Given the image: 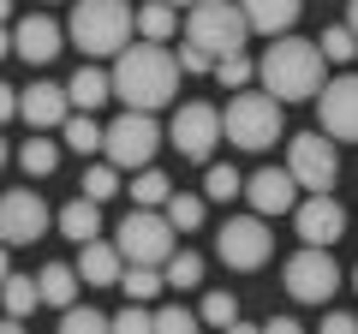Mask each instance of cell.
Listing matches in <instances>:
<instances>
[{
    "instance_id": "cell-1",
    "label": "cell",
    "mask_w": 358,
    "mask_h": 334,
    "mask_svg": "<svg viewBox=\"0 0 358 334\" xmlns=\"http://www.w3.org/2000/svg\"><path fill=\"white\" fill-rule=\"evenodd\" d=\"M179 72H185L179 54L143 36L138 48H120V54H114V96H120L126 108H150V114H155V108L173 102Z\"/></svg>"
},
{
    "instance_id": "cell-2",
    "label": "cell",
    "mask_w": 358,
    "mask_h": 334,
    "mask_svg": "<svg viewBox=\"0 0 358 334\" xmlns=\"http://www.w3.org/2000/svg\"><path fill=\"white\" fill-rule=\"evenodd\" d=\"M322 42H305V36H268L263 60H257V78H263V90H275L281 102H317L322 96Z\"/></svg>"
},
{
    "instance_id": "cell-3",
    "label": "cell",
    "mask_w": 358,
    "mask_h": 334,
    "mask_svg": "<svg viewBox=\"0 0 358 334\" xmlns=\"http://www.w3.org/2000/svg\"><path fill=\"white\" fill-rule=\"evenodd\" d=\"M131 24H138V13L126 0H72L66 36H72V48H84V60H114L131 42Z\"/></svg>"
},
{
    "instance_id": "cell-4",
    "label": "cell",
    "mask_w": 358,
    "mask_h": 334,
    "mask_svg": "<svg viewBox=\"0 0 358 334\" xmlns=\"http://www.w3.org/2000/svg\"><path fill=\"white\" fill-rule=\"evenodd\" d=\"M227 143L233 150H251V155H263L268 143L281 138V119H287V102L275 90H233V102H227Z\"/></svg>"
},
{
    "instance_id": "cell-5",
    "label": "cell",
    "mask_w": 358,
    "mask_h": 334,
    "mask_svg": "<svg viewBox=\"0 0 358 334\" xmlns=\"http://www.w3.org/2000/svg\"><path fill=\"white\" fill-rule=\"evenodd\" d=\"M185 36L203 42L209 54H239L245 36H251V18H245L239 0H197V6H185Z\"/></svg>"
},
{
    "instance_id": "cell-6",
    "label": "cell",
    "mask_w": 358,
    "mask_h": 334,
    "mask_svg": "<svg viewBox=\"0 0 358 334\" xmlns=\"http://www.w3.org/2000/svg\"><path fill=\"white\" fill-rule=\"evenodd\" d=\"M281 281H287V298L293 305H329L341 293V263L329 257V245H299L293 257H287Z\"/></svg>"
},
{
    "instance_id": "cell-7",
    "label": "cell",
    "mask_w": 358,
    "mask_h": 334,
    "mask_svg": "<svg viewBox=\"0 0 358 334\" xmlns=\"http://www.w3.org/2000/svg\"><path fill=\"white\" fill-rule=\"evenodd\" d=\"M215 257L227 263V269H239V275H251V269H263L268 257H275V233H268V215H227L221 221V233H215Z\"/></svg>"
},
{
    "instance_id": "cell-8",
    "label": "cell",
    "mask_w": 358,
    "mask_h": 334,
    "mask_svg": "<svg viewBox=\"0 0 358 334\" xmlns=\"http://www.w3.org/2000/svg\"><path fill=\"white\" fill-rule=\"evenodd\" d=\"M155 150H162V126H155L150 108H126L120 119H108V143H102V155H108L114 167L138 173V167L155 161Z\"/></svg>"
},
{
    "instance_id": "cell-9",
    "label": "cell",
    "mask_w": 358,
    "mask_h": 334,
    "mask_svg": "<svg viewBox=\"0 0 358 334\" xmlns=\"http://www.w3.org/2000/svg\"><path fill=\"white\" fill-rule=\"evenodd\" d=\"M114 239H120V251H126V263H155V269L179 251V245H173L179 227L167 221V209H138V203H131V215L120 221Z\"/></svg>"
},
{
    "instance_id": "cell-10",
    "label": "cell",
    "mask_w": 358,
    "mask_h": 334,
    "mask_svg": "<svg viewBox=\"0 0 358 334\" xmlns=\"http://www.w3.org/2000/svg\"><path fill=\"white\" fill-rule=\"evenodd\" d=\"M221 138H227V119H221L215 102H185V108H173V119H167V143H173L185 161L209 167V155H215Z\"/></svg>"
},
{
    "instance_id": "cell-11",
    "label": "cell",
    "mask_w": 358,
    "mask_h": 334,
    "mask_svg": "<svg viewBox=\"0 0 358 334\" xmlns=\"http://www.w3.org/2000/svg\"><path fill=\"white\" fill-rule=\"evenodd\" d=\"M334 143H341L334 131H299L287 143V167L299 173L305 191H334V180H341V150Z\"/></svg>"
},
{
    "instance_id": "cell-12",
    "label": "cell",
    "mask_w": 358,
    "mask_h": 334,
    "mask_svg": "<svg viewBox=\"0 0 358 334\" xmlns=\"http://www.w3.org/2000/svg\"><path fill=\"white\" fill-rule=\"evenodd\" d=\"M54 215L60 209H48L42 203V191H30V185H13V191L0 197V233H6V245H36L42 233L54 227Z\"/></svg>"
},
{
    "instance_id": "cell-13",
    "label": "cell",
    "mask_w": 358,
    "mask_h": 334,
    "mask_svg": "<svg viewBox=\"0 0 358 334\" xmlns=\"http://www.w3.org/2000/svg\"><path fill=\"white\" fill-rule=\"evenodd\" d=\"M66 42H72V36H66V24H54L48 13H24V18L6 24V54H18L24 66H48Z\"/></svg>"
},
{
    "instance_id": "cell-14",
    "label": "cell",
    "mask_w": 358,
    "mask_h": 334,
    "mask_svg": "<svg viewBox=\"0 0 358 334\" xmlns=\"http://www.w3.org/2000/svg\"><path fill=\"white\" fill-rule=\"evenodd\" d=\"M299 173L293 167H257L251 180H245V203L257 209V215H293L299 209Z\"/></svg>"
},
{
    "instance_id": "cell-15",
    "label": "cell",
    "mask_w": 358,
    "mask_h": 334,
    "mask_svg": "<svg viewBox=\"0 0 358 334\" xmlns=\"http://www.w3.org/2000/svg\"><path fill=\"white\" fill-rule=\"evenodd\" d=\"M317 114H322V131H334L341 143H358V72H341L322 84Z\"/></svg>"
},
{
    "instance_id": "cell-16",
    "label": "cell",
    "mask_w": 358,
    "mask_h": 334,
    "mask_svg": "<svg viewBox=\"0 0 358 334\" xmlns=\"http://www.w3.org/2000/svg\"><path fill=\"white\" fill-rule=\"evenodd\" d=\"M293 227H299L305 245H334L346 233V209L334 203V191H305L299 209H293Z\"/></svg>"
},
{
    "instance_id": "cell-17",
    "label": "cell",
    "mask_w": 358,
    "mask_h": 334,
    "mask_svg": "<svg viewBox=\"0 0 358 334\" xmlns=\"http://www.w3.org/2000/svg\"><path fill=\"white\" fill-rule=\"evenodd\" d=\"M18 119H24L30 131H54V126H66L72 119V90L66 84H30L24 90V108H18Z\"/></svg>"
},
{
    "instance_id": "cell-18",
    "label": "cell",
    "mask_w": 358,
    "mask_h": 334,
    "mask_svg": "<svg viewBox=\"0 0 358 334\" xmlns=\"http://www.w3.org/2000/svg\"><path fill=\"white\" fill-rule=\"evenodd\" d=\"M78 275H84V286H120V275H126V251H120V239H90L78 245Z\"/></svg>"
},
{
    "instance_id": "cell-19",
    "label": "cell",
    "mask_w": 358,
    "mask_h": 334,
    "mask_svg": "<svg viewBox=\"0 0 358 334\" xmlns=\"http://www.w3.org/2000/svg\"><path fill=\"white\" fill-rule=\"evenodd\" d=\"M54 227H60V239H72V245H90V239H102V203L90 191H78L72 203L54 215Z\"/></svg>"
},
{
    "instance_id": "cell-20",
    "label": "cell",
    "mask_w": 358,
    "mask_h": 334,
    "mask_svg": "<svg viewBox=\"0 0 358 334\" xmlns=\"http://www.w3.org/2000/svg\"><path fill=\"white\" fill-rule=\"evenodd\" d=\"M239 6L257 36H287L299 24V13H305V0H239Z\"/></svg>"
},
{
    "instance_id": "cell-21",
    "label": "cell",
    "mask_w": 358,
    "mask_h": 334,
    "mask_svg": "<svg viewBox=\"0 0 358 334\" xmlns=\"http://www.w3.org/2000/svg\"><path fill=\"white\" fill-rule=\"evenodd\" d=\"M66 90H72V108L96 114L102 102H114V72H102V66H78V72L66 78Z\"/></svg>"
},
{
    "instance_id": "cell-22",
    "label": "cell",
    "mask_w": 358,
    "mask_h": 334,
    "mask_svg": "<svg viewBox=\"0 0 358 334\" xmlns=\"http://www.w3.org/2000/svg\"><path fill=\"white\" fill-rule=\"evenodd\" d=\"M78 293H84V275H78V263H48V269H42V305H48V310L78 305Z\"/></svg>"
},
{
    "instance_id": "cell-23",
    "label": "cell",
    "mask_w": 358,
    "mask_h": 334,
    "mask_svg": "<svg viewBox=\"0 0 358 334\" xmlns=\"http://www.w3.org/2000/svg\"><path fill=\"white\" fill-rule=\"evenodd\" d=\"M60 143H66V150H78V155H96L108 143V126H96L84 108H72V119L60 126Z\"/></svg>"
},
{
    "instance_id": "cell-24",
    "label": "cell",
    "mask_w": 358,
    "mask_h": 334,
    "mask_svg": "<svg viewBox=\"0 0 358 334\" xmlns=\"http://www.w3.org/2000/svg\"><path fill=\"white\" fill-rule=\"evenodd\" d=\"M36 305H42V275H18V269H6V317L24 322Z\"/></svg>"
},
{
    "instance_id": "cell-25",
    "label": "cell",
    "mask_w": 358,
    "mask_h": 334,
    "mask_svg": "<svg viewBox=\"0 0 358 334\" xmlns=\"http://www.w3.org/2000/svg\"><path fill=\"white\" fill-rule=\"evenodd\" d=\"M18 167H24L30 180H48L54 167H60V143L42 138V131H30V143H18Z\"/></svg>"
},
{
    "instance_id": "cell-26",
    "label": "cell",
    "mask_w": 358,
    "mask_h": 334,
    "mask_svg": "<svg viewBox=\"0 0 358 334\" xmlns=\"http://www.w3.org/2000/svg\"><path fill=\"white\" fill-rule=\"evenodd\" d=\"M173 24H179V6H173V0H143V6H138V36L167 42V36H173Z\"/></svg>"
},
{
    "instance_id": "cell-27",
    "label": "cell",
    "mask_w": 358,
    "mask_h": 334,
    "mask_svg": "<svg viewBox=\"0 0 358 334\" xmlns=\"http://www.w3.org/2000/svg\"><path fill=\"white\" fill-rule=\"evenodd\" d=\"M203 197L209 203H233V197H245V173L227 161H209L203 167Z\"/></svg>"
},
{
    "instance_id": "cell-28",
    "label": "cell",
    "mask_w": 358,
    "mask_h": 334,
    "mask_svg": "<svg viewBox=\"0 0 358 334\" xmlns=\"http://www.w3.org/2000/svg\"><path fill=\"white\" fill-rule=\"evenodd\" d=\"M162 286H167V275L155 269V263H131V269L120 275V293H126V298H143V305H155Z\"/></svg>"
},
{
    "instance_id": "cell-29",
    "label": "cell",
    "mask_w": 358,
    "mask_h": 334,
    "mask_svg": "<svg viewBox=\"0 0 358 334\" xmlns=\"http://www.w3.org/2000/svg\"><path fill=\"white\" fill-rule=\"evenodd\" d=\"M162 275H167V293H192V286H203V257L197 251H173L162 263Z\"/></svg>"
},
{
    "instance_id": "cell-30",
    "label": "cell",
    "mask_w": 358,
    "mask_h": 334,
    "mask_svg": "<svg viewBox=\"0 0 358 334\" xmlns=\"http://www.w3.org/2000/svg\"><path fill=\"white\" fill-rule=\"evenodd\" d=\"M167 197H173L167 173H155V167H138V173H131V203L138 209H167Z\"/></svg>"
},
{
    "instance_id": "cell-31",
    "label": "cell",
    "mask_w": 358,
    "mask_h": 334,
    "mask_svg": "<svg viewBox=\"0 0 358 334\" xmlns=\"http://www.w3.org/2000/svg\"><path fill=\"white\" fill-rule=\"evenodd\" d=\"M197 317H203V328H233V322H239V298H233L227 286H209L203 305H197Z\"/></svg>"
},
{
    "instance_id": "cell-32",
    "label": "cell",
    "mask_w": 358,
    "mask_h": 334,
    "mask_svg": "<svg viewBox=\"0 0 358 334\" xmlns=\"http://www.w3.org/2000/svg\"><path fill=\"white\" fill-rule=\"evenodd\" d=\"M167 221H173L179 233H197L203 227V191H173L167 197Z\"/></svg>"
},
{
    "instance_id": "cell-33",
    "label": "cell",
    "mask_w": 358,
    "mask_h": 334,
    "mask_svg": "<svg viewBox=\"0 0 358 334\" xmlns=\"http://www.w3.org/2000/svg\"><path fill=\"white\" fill-rule=\"evenodd\" d=\"M102 328H114V317H102V310H90V305L60 310V334H102Z\"/></svg>"
},
{
    "instance_id": "cell-34",
    "label": "cell",
    "mask_w": 358,
    "mask_h": 334,
    "mask_svg": "<svg viewBox=\"0 0 358 334\" xmlns=\"http://www.w3.org/2000/svg\"><path fill=\"white\" fill-rule=\"evenodd\" d=\"M215 78H221V84H227V90H245V84H251V78H257V60H251V54H221V60H215Z\"/></svg>"
},
{
    "instance_id": "cell-35",
    "label": "cell",
    "mask_w": 358,
    "mask_h": 334,
    "mask_svg": "<svg viewBox=\"0 0 358 334\" xmlns=\"http://www.w3.org/2000/svg\"><path fill=\"white\" fill-rule=\"evenodd\" d=\"M322 54H329V66L358 60V30H352V24H334V30H322Z\"/></svg>"
},
{
    "instance_id": "cell-36",
    "label": "cell",
    "mask_w": 358,
    "mask_h": 334,
    "mask_svg": "<svg viewBox=\"0 0 358 334\" xmlns=\"http://www.w3.org/2000/svg\"><path fill=\"white\" fill-rule=\"evenodd\" d=\"M120 173H126V167H114V161H96V167L84 173V185H78V191H90L96 203H108V197L120 191Z\"/></svg>"
},
{
    "instance_id": "cell-37",
    "label": "cell",
    "mask_w": 358,
    "mask_h": 334,
    "mask_svg": "<svg viewBox=\"0 0 358 334\" xmlns=\"http://www.w3.org/2000/svg\"><path fill=\"white\" fill-rule=\"evenodd\" d=\"M192 328H203L197 310H185V305H155V334H192Z\"/></svg>"
},
{
    "instance_id": "cell-38",
    "label": "cell",
    "mask_w": 358,
    "mask_h": 334,
    "mask_svg": "<svg viewBox=\"0 0 358 334\" xmlns=\"http://www.w3.org/2000/svg\"><path fill=\"white\" fill-rule=\"evenodd\" d=\"M114 328H120V334H150V328H155V310L143 305V298H126V305L114 310Z\"/></svg>"
},
{
    "instance_id": "cell-39",
    "label": "cell",
    "mask_w": 358,
    "mask_h": 334,
    "mask_svg": "<svg viewBox=\"0 0 358 334\" xmlns=\"http://www.w3.org/2000/svg\"><path fill=\"white\" fill-rule=\"evenodd\" d=\"M179 66H185V78H203V72H215V54L203 48V42H179Z\"/></svg>"
},
{
    "instance_id": "cell-40",
    "label": "cell",
    "mask_w": 358,
    "mask_h": 334,
    "mask_svg": "<svg viewBox=\"0 0 358 334\" xmlns=\"http://www.w3.org/2000/svg\"><path fill=\"white\" fill-rule=\"evenodd\" d=\"M352 328H358L352 310H329V317H322V334H352Z\"/></svg>"
},
{
    "instance_id": "cell-41",
    "label": "cell",
    "mask_w": 358,
    "mask_h": 334,
    "mask_svg": "<svg viewBox=\"0 0 358 334\" xmlns=\"http://www.w3.org/2000/svg\"><path fill=\"white\" fill-rule=\"evenodd\" d=\"M268 334H299V317H268Z\"/></svg>"
},
{
    "instance_id": "cell-42",
    "label": "cell",
    "mask_w": 358,
    "mask_h": 334,
    "mask_svg": "<svg viewBox=\"0 0 358 334\" xmlns=\"http://www.w3.org/2000/svg\"><path fill=\"white\" fill-rule=\"evenodd\" d=\"M346 24H352V30H358V0H346Z\"/></svg>"
},
{
    "instance_id": "cell-43",
    "label": "cell",
    "mask_w": 358,
    "mask_h": 334,
    "mask_svg": "<svg viewBox=\"0 0 358 334\" xmlns=\"http://www.w3.org/2000/svg\"><path fill=\"white\" fill-rule=\"evenodd\" d=\"M173 6H197V0H173Z\"/></svg>"
},
{
    "instance_id": "cell-44",
    "label": "cell",
    "mask_w": 358,
    "mask_h": 334,
    "mask_svg": "<svg viewBox=\"0 0 358 334\" xmlns=\"http://www.w3.org/2000/svg\"><path fill=\"white\" fill-rule=\"evenodd\" d=\"M352 293H358V269H352Z\"/></svg>"
}]
</instances>
